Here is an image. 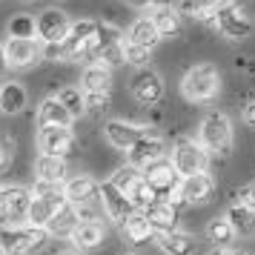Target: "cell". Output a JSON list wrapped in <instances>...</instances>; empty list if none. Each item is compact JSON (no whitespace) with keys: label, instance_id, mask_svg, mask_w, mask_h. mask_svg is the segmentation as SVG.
<instances>
[{"label":"cell","instance_id":"cell-18","mask_svg":"<svg viewBox=\"0 0 255 255\" xmlns=\"http://www.w3.org/2000/svg\"><path fill=\"white\" fill-rule=\"evenodd\" d=\"M72 244L78 247V250H95V247H101L106 238V230L101 221H78V227L72 230Z\"/></svg>","mask_w":255,"mask_h":255},{"label":"cell","instance_id":"cell-49","mask_svg":"<svg viewBox=\"0 0 255 255\" xmlns=\"http://www.w3.org/2000/svg\"><path fill=\"white\" fill-rule=\"evenodd\" d=\"M0 192H3V186H0Z\"/></svg>","mask_w":255,"mask_h":255},{"label":"cell","instance_id":"cell-11","mask_svg":"<svg viewBox=\"0 0 255 255\" xmlns=\"http://www.w3.org/2000/svg\"><path fill=\"white\" fill-rule=\"evenodd\" d=\"M63 195L69 201L75 209L81 207H95L98 201H101V184L92 181L89 175H78V178H72L63 184Z\"/></svg>","mask_w":255,"mask_h":255},{"label":"cell","instance_id":"cell-33","mask_svg":"<svg viewBox=\"0 0 255 255\" xmlns=\"http://www.w3.org/2000/svg\"><path fill=\"white\" fill-rule=\"evenodd\" d=\"M32 195L46 198V201H52L55 207L66 204V195H63V186H60V184H46V181H35V186H32Z\"/></svg>","mask_w":255,"mask_h":255},{"label":"cell","instance_id":"cell-31","mask_svg":"<svg viewBox=\"0 0 255 255\" xmlns=\"http://www.w3.org/2000/svg\"><path fill=\"white\" fill-rule=\"evenodd\" d=\"M32 195V192H29ZM63 207V204H60ZM55 204L52 201H46V198H37V195H32V201H29V212H26V221L32 224V227H46L49 224V218L55 215Z\"/></svg>","mask_w":255,"mask_h":255},{"label":"cell","instance_id":"cell-20","mask_svg":"<svg viewBox=\"0 0 255 255\" xmlns=\"http://www.w3.org/2000/svg\"><path fill=\"white\" fill-rule=\"evenodd\" d=\"M72 124V115L69 109L60 104L58 98H46L43 104H40V109H37V127H66L69 129Z\"/></svg>","mask_w":255,"mask_h":255},{"label":"cell","instance_id":"cell-37","mask_svg":"<svg viewBox=\"0 0 255 255\" xmlns=\"http://www.w3.org/2000/svg\"><path fill=\"white\" fill-rule=\"evenodd\" d=\"M138 178H140V172L135 169V166H121V169H118V172L112 175V184H115L118 189H121V192H127V189H129L132 184H135Z\"/></svg>","mask_w":255,"mask_h":255},{"label":"cell","instance_id":"cell-32","mask_svg":"<svg viewBox=\"0 0 255 255\" xmlns=\"http://www.w3.org/2000/svg\"><path fill=\"white\" fill-rule=\"evenodd\" d=\"M207 238L215 247H230L232 238H235V230H232V224L227 218H212L207 227Z\"/></svg>","mask_w":255,"mask_h":255},{"label":"cell","instance_id":"cell-8","mask_svg":"<svg viewBox=\"0 0 255 255\" xmlns=\"http://www.w3.org/2000/svg\"><path fill=\"white\" fill-rule=\"evenodd\" d=\"M172 166L178 169V175H195V172H204L207 169V149L195 143L189 138H181L175 143V152H172Z\"/></svg>","mask_w":255,"mask_h":255},{"label":"cell","instance_id":"cell-28","mask_svg":"<svg viewBox=\"0 0 255 255\" xmlns=\"http://www.w3.org/2000/svg\"><path fill=\"white\" fill-rule=\"evenodd\" d=\"M215 12H218V0H181L178 6V14H189L201 23L215 20Z\"/></svg>","mask_w":255,"mask_h":255},{"label":"cell","instance_id":"cell-17","mask_svg":"<svg viewBox=\"0 0 255 255\" xmlns=\"http://www.w3.org/2000/svg\"><path fill=\"white\" fill-rule=\"evenodd\" d=\"M143 215L155 227V235L166 230H178V207L172 201H149L143 207Z\"/></svg>","mask_w":255,"mask_h":255},{"label":"cell","instance_id":"cell-41","mask_svg":"<svg viewBox=\"0 0 255 255\" xmlns=\"http://www.w3.org/2000/svg\"><path fill=\"white\" fill-rule=\"evenodd\" d=\"M129 6H135V9H163V6H172V0H127Z\"/></svg>","mask_w":255,"mask_h":255},{"label":"cell","instance_id":"cell-1","mask_svg":"<svg viewBox=\"0 0 255 255\" xmlns=\"http://www.w3.org/2000/svg\"><path fill=\"white\" fill-rule=\"evenodd\" d=\"M49 241L46 227H0V250L3 255H32Z\"/></svg>","mask_w":255,"mask_h":255},{"label":"cell","instance_id":"cell-43","mask_svg":"<svg viewBox=\"0 0 255 255\" xmlns=\"http://www.w3.org/2000/svg\"><path fill=\"white\" fill-rule=\"evenodd\" d=\"M244 124L255 129V104H250L247 109H244Z\"/></svg>","mask_w":255,"mask_h":255},{"label":"cell","instance_id":"cell-19","mask_svg":"<svg viewBox=\"0 0 255 255\" xmlns=\"http://www.w3.org/2000/svg\"><path fill=\"white\" fill-rule=\"evenodd\" d=\"M155 241L166 255H195V238L186 235L181 230H166V232H158Z\"/></svg>","mask_w":255,"mask_h":255},{"label":"cell","instance_id":"cell-38","mask_svg":"<svg viewBox=\"0 0 255 255\" xmlns=\"http://www.w3.org/2000/svg\"><path fill=\"white\" fill-rule=\"evenodd\" d=\"M109 106V95L106 92H83V109H92V112H101Z\"/></svg>","mask_w":255,"mask_h":255},{"label":"cell","instance_id":"cell-40","mask_svg":"<svg viewBox=\"0 0 255 255\" xmlns=\"http://www.w3.org/2000/svg\"><path fill=\"white\" fill-rule=\"evenodd\" d=\"M12 155H14V140L6 138V135H0V169H6V166H9Z\"/></svg>","mask_w":255,"mask_h":255},{"label":"cell","instance_id":"cell-30","mask_svg":"<svg viewBox=\"0 0 255 255\" xmlns=\"http://www.w3.org/2000/svg\"><path fill=\"white\" fill-rule=\"evenodd\" d=\"M124 40V32L118 29V26L112 23H98V29H95L92 35V43H89V52H92V60L98 58V52L106 46H112V43H121Z\"/></svg>","mask_w":255,"mask_h":255},{"label":"cell","instance_id":"cell-23","mask_svg":"<svg viewBox=\"0 0 255 255\" xmlns=\"http://www.w3.org/2000/svg\"><path fill=\"white\" fill-rule=\"evenodd\" d=\"M35 172H37V181L63 184L66 181V161L63 158H52V155H40L35 161Z\"/></svg>","mask_w":255,"mask_h":255},{"label":"cell","instance_id":"cell-36","mask_svg":"<svg viewBox=\"0 0 255 255\" xmlns=\"http://www.w3.org/2000/svg\"><path fill=\"white\" fill-rule=\"evenodd\" d=\"M58 101L69 109L72 118H78L83 112V95H81V89H72V86H66V89H60V92H58Z\"/></svg>","mask_w":255,"mask_h":255},{"label":"cell","instance_id":"cell-15","mask_svg":"<svg viewBox=\"0 0 255 255\" xmlns=\"http://www.w3.org/2000/svg\"><path fill=\"white\" fill-rule=\"evenodd\" d=\"M163 155H166V143L161 138H155V135H146V138H140L138 143L129 146V166L143 169V166H149L152 161H158Z\"/></svg>","mask_w":255,"mask_h":255},{"label":"cell","instance_id":"cell-12","mask_svg":"<svg viewBox=\"0 0 255 255\" xmlns=\"http://www.w3.org/2000/svg\"><path fill=\"white\" fill-rule=\"evenodd\" d=\"M132 95L140 106H155L161 104L163 98V81L158 72L152 69H140L135 78H132Z\"/></svg>","mask_w":255,"mask_h":255},{"label":"cell","instance_id":"cell-47","mask_svg":"<svg viewBox=\"0 0 255 255\" xmlns=\"http://www.w3.org/2000/svg\"><path fill=\"white\" fill-rule=\"evenodd\" d=\"M238 255H253V253H238Z\"/></svg>","mask_w":255,"mask_h":255},{"label":"cell","instance_id":"cell-9","mask_svg":"<svg viewBox=\"0 0 255 255\" xmlns=\"http://www.w3.org/2000/svg\"><path fill=\"white\" fill-rule=\"evenodd\" d=\"M37 149L40 155L66 158L69 152H75V135L66 127H43L37 132Z\"/></svg>","mask_w":255,"mask_h":255},{"label":"cell","instance_id":"cell-6","mask_svg":"<svg viewBox=\"0 0 255 255\" xmlns=\"http://www.w3.org/2000/svg\"><path fill=\"white\" fill-rule=\"evenodd\" d=\"M29 189L23 186H3L0 192V227H20L29 212Z\"/></svg>","mask_w":255,"mask_h":255},{"label":"cell","instance_id":"cell-14","mask_svg":"<svg viewBox=\"0 0 255 255\" xmlns=\"http://www.w3.org/2000/svg\"><path fill=\"white\" fill-rule=\"evenodd\" d=\"M104 135L106 140L112 143V146H118V149H129L132 143H138L140 138H146V135H152L149 127H135V124H127V121H109L104 127Z\"/></svg>","mask_w":255,"mask_h":255},{"label":"cell","instance_id":"cell-3","mask_svg":"<svg viewBox=\"0 0 255 255\" xmlns=\"http://www.w3.org/2000/svg\"><path fill=\"white\" fill-rule=\"evenodd\" d=\"M143 181H146V189H149L152 201H169V198L178 192V186H181V178L184 175H178V169L172 166V161L163 155L158 161H152L149 166H143Z\"/></svg>","mask_w":255,"mask_h":255},{"label":"cell","instance_id":"cell-44","mask_svg":"<svg viewBox=\"0 0 255 255\" xmlns=\"http://www.w3.org/2000/svg\"><path fill=\"white\" fill-rule=\"evenodd\" d=\"M209 255H238V253H232L230 247H215V250H212Z\"/></svg>","mask_w":255,"mask_h":255},{"label":"cell","instance_id":"cell-48","mask_svg":"<svg viewBox=\"0 0 255 255\" xmlns=\"http://www.w3.org/2000/svg\"><path fill=\"white\" fill-rule=\"evenodd\" d=\"M23 3H32V0H23Z\"/></svg>","mask_w":255,"mask_h":255},{"label":"cell","instance_id":"cell-5","mask_svg":"<svg viewBox=\"0 0 255 255\" xmlns=\"http://www.w3.org/2000/svg\"><path fill=\"white\" fill-rule=\"evenodd\" d=\"M201 146L207 152H218L224 158L232 152V127L224 115L212 112V115L204 118V124H201Z\"/></svg>","mask_w":255,"mask_h":255},{"label":"cell","instance_id":"cell-25","mask_svg":"<svg viewBox=\"0 0 255 255\" xmlns=\"http://www.w3.org/2000/svg\"><path fill=\"white\" fill-rule=\"evenodd\" d=\"M83 92H106L109 95V86H112V72L104 63H92L83 69Z\"/></svg>","mask_w":255,"mask_h":255},{"label":"cell","instance_id":"cell-27","mask_svg":"<svg viewBox=\"0 0 255 255\" xmlns=\"http://www.w3.org/2000/svg\"><path fill=\"white\" fill-rule=\"evenodd\" d=\"M26 106V89L20 83H6V86H0V112H6V115H17V112H23Z\"/></svg>","mask_w":255,"mask_h":255},{"label":"cell","instance_id":"cell-42","mask_svg":"<svg viewBox=\"0 0 255 255\" xmlns=\"http://www.w3.org/2000/svg\"><path fill=\"white\" fill-rule=\"evenodd\" d=\"M238 204H247V207H253V209H255V184L244 186L241 192H238Z\"/></svg>","mask_w":255,"mask_h":255},{"label":"cell","instance_id":"cell-24","mask_svg":"<svg viewBox=\"0 0 255 255\" xmlns=\"http://www.w3.org/2000/svg\"><path fill=\"white\" fill-rule=\"evenodd\" d=\"M227 221L232 224L235 235H244V238L255 235V209L253 207H247V204H232V207L227 209Z\"/></svg>","mask_w":255,"mask_h":255},{"label":"cell","instance_id":"cell-45","mask_svg":"<svg viewBox=\"0 0 255 255\" xmlns=\"http://www.w3.org/2000/svg\"><path fill=\"white\" fill-rule=\"evenodd\" d=\"M6 69H9V63H6V52H3V46H0V75H3Z\"/></svg>","mask_w":255,"mask_h":255},{"label":"cell","instance_id":"cell-34","mask_svg":"<svg viewBox=\"0 0 255 255\" xmlns=\"http://www.w3.org/2000/svg\"><path fill=\"white\" fill-rule=\"evenodd\" d=\"M9 37H35V17L32 14H14L9 20Z\"/></svg>","mask_w":255,"mask_h":255},{"label":"cell","instance_id":"cell-35","mask_svg":"<svg viewBox=\"0 0 255 255\" xmlns=\"http://www.w3.org/2000/svg\"><path fill=\"white\" fill-rule=\"evenodd\" d=\"M95 60H98V63H104V66H109V69L118 66V63H124V60H127V46H124V40H121V43H112V46H106V49H101Z\"/></svg>","mask_w":255,"mask_h":255},{"label":"cell","instance_id":"cell-46","mask_svg":"<svg viewBox=\"0 0 255 255\" xmlns=\"http://www.w3.org/2000/svg\"><path fill=\"white\" fill-rule=\"evenodd\" d=\"M58 255H78V253H72V250H63V253H58Z\"/></svg>","mask_w":255,"mask_h":255},{"label":"cell","instance_id":"cell-7","mask_svg":"<svg viewBox=\"0 0 255 255\" xmlns=\"http://www.w3.org/2000/svg\"><path fill=\"white\" fill-rule=\"evenodd\" d=\"M212 189H215V181L204 169V172H195V175H184L178 192L169 201H172L175 207H181V204H204V201H209Z\"/></svg>","mask_w":255,"mask_h":255},{"label":"cell","instance_id":"cell-10","mask_svg":"<svg viewBox=\"0 0 255 255\" xmlns=\"http://www.w3.org/2000/svg\"><path fill=\"white\" fill-rule=\"evenodd\" d=\"M69 29H72L69 17L60 9H46V12L37 14V20H35V35L43 43H60L63 37L69 35Z\"/></svg>","mask_w":255,"mask_h":255},{"label":"cell","instance_id":"cell-16","mask_svg":"<svg viewBox=\"0 0 255 255\" xmlns=\"http://www.w3.org/2000/svg\"><path fill=\"white\" fill-rule=\"evenodd\" d=\"M101 201H104V209H106V215L112 221H118L121 227H124V221L135 212V207L127 201V195L118 189L112 181H106V184H101Z\"/></svg>","mask_w":255,"mask_h":255},{"label":"cell","instance_id":"cell-29","mask_svg":"<svg viewBox=\"0 0 255 255\" xmlns=\"http://www.w3.org/2000/svg\"><path fill=\"white\" fill-rule=\"evenodd\" d=\"M161 40V35H158V29L152 26L149 17H140V20H135L132 23V29H129V43H135V46H143V49H149Z\"/></svg>","mask_w":255,"mask_h":255},{"label":"cell","instance_id":"cell-21","mask_svg":"<svg viewBox=\"0 0 255 255\" xmlns=\"http://www.w3.org/2000/svg\"><path fill=\"white\" fill-rule=\"evenodd\" d=\"M78 221H81V218H78V209L66 201V204L58 207V209H55V215L49 218L46 232H49V235H58V238H69L72 230L78 227Z\"/></svg>","mask_w":255,"mask_h":255},{"label":"cell","instance_id":"cell-26","mask_svg":"<svg viewBox=\"0 0 255 255\" xmlns=\"http://www.w3.org/2000/svg\"><path fill=\"white\" fill-rule=\"evenodd\" d=\"M149 20H152V26L158 29V35H161V37H175V35H181V14H178V9H172V6L155 9Z\"/></svg>","mask_w":255,"mask_h":255},{"label":"cell","instance_id":"cell-2","mask_svg":"<svg viewBox=\"0 0 255 255\" xmlns=\"http://www.w3.org/2000/svg\"><path fill=\"white\" fill-rule=\"evenodd\" d=\"M181 92L192 104H207V101H212L221 92L218 69L212 63H198V66H192L184 75V81H181Z\"/></svg>","mask_w":255,"mask_h":255},{"label":"cell","instance_id":"cell-39","mask_svg":"<svg viewBox=\"0 0 255 255\" xmlns=\"http://www.w3.org/2000/svg\"><path fill=\"white\" fill-rule=\"evenodd\" d=\"M127 60L132 63V66H146L149 63V49H143V46H135V43H127Z\"/></svg>","mask_w":255,"mask_h":255},{"label":"cell","instance_id":"cell-4","mask_svg":"<svg viewBox=\"0 0 255 255\" xmlns=\"http://www.w3.org/2000/svg\"><path fill=\"white\" fill-rule=\"evenodd\" d=\"M215 26H218L230 40H244L253 35V23L241 12V0H218V12H215Z\"/></svg>","mask_w":255,"mask_h":255},{"label":"cell","instance_id":"cell-13","mask_svg":"<svg viewBox=\"0 0 255 255\" xmlns=\"http://www.w3.org/2000/svg\"><path fill=\"white\" fill-rule=\"evenodd\" d=\"M3 52H6V63L12 69H26L40 58V43L35 37H9Z\"/></svg>","mask_w":255,"mask_h":255},{"label":"cell","instance_id":"cell-22","mask_svg":"<svg viewBox=\"0 0 255 255\" xmlns=\"http://www.w3.org/2000/svg\"><path fill=\"white\" fill-rule=\"evenodd\" d=\"M124 232H127V238L135 244V247H143V244L155 241V227L146 221L143 212H132V215L124 221Z\"/></svg>","mask_w":255,"mask_h":255}]
</instances>
